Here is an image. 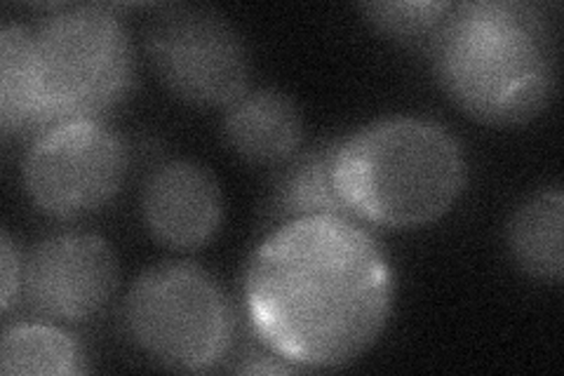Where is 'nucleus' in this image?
Returning <instances> with one entry per match:
<instances>
[{
  "label": "nucleus",
  "instance_id": "1a4fd4ad",
  "mask_svg": "<svg viewBox=\"0 0 564 376\" xmlns=\"http://www.w3.org/2000/svg\"><path fill=\"white\" fill-rule=\"evenodd\" d=\"M141 219L153 240L176 253L209 245L224 222L217 176L186 158L158 165L141 189Z\"/></svg>",
  "mask_w": 564,
  "mask_h": 376
},
{
  "label": "nucleus",
  "instance_id": "ddd939ff",
  "mask_svg": "<svg viewBox=\"0 0 564 376\" xmlns=\"http://www.w3.org/2000/svg\"><path fill=\"white\" fill-rule=\"evenodd\" d=\"M334 151H337V144H325L290 160L275 184L271 201L278 222L288 224L313 217L356 219L339 191L337 174H334Z\"/></svg>",
  "mask_w": 564,
  "mask_h": 376
},
{
  "label": "nucleus",
  "instance_id": "9d476101",
  "mask_svg": "<svg viewBox=\"0 0 564 376\" xmlns=\"http://www.w3.org/2000/svg\"><path fill=\"white\" fill-rule=\"evenodd\" d=\"M221 132L228 149L252 165H282L304 144V116L296 101L275 87L247 89L224 109Z\"/></svg>",
  "mask_w": 564,
  "mask_h": 376
},
{
  "label": "nucleus",
  "instance_id": "2eb2a0df",
  "mask_svg": "<svg viewBox=\"0 0 564 376\" xmlns=\"http://www.w3.org/2000/svg\"><path fill=\"white\" fill-rule=\"evenodd\" d=\"M367 22L395 41H419L440 31L452 3H367L360 6Z\"/></svg>",
  "mask_w": 564,
  "mask_h": 376
},
{
  "label": "nucleus",
  "instance_id": "f257e3e1",
  "mask_svg": "<svg viewBox=\"0 0 564 376\" xmlns=\"http://www.w3.org/2000/svg\"><path fill=\"white\" fill-rule=\"evenodd\" d=\"M393 297L391 261L356 219L282 224L254 249L245 273L257 339L299 372L358 361L379 342Z\"/></svg>",
  "mask_w": 564,
  "mask_h": 376
},
{
  "label": "nucleus",
  "instance_id": "0eeeda50",
  "mask_svg": "<svg viewBox=\"0 0 564 376\" xmlns=\"http://www.w3.org/2000/svg\"><path fill=\"white\" fill-rule=\"evenodd\" d=\"M22 174L31 203L47 217L83 219L120 193L128 149L101 120L62 122L33 139Z\"/></svg>",
  "mask_w": 564,
  "mask_h": 376
},
{
  "label": "nucleus",
  "instance_id": "dca6fc26",
  "mask_svg": "<svg viewBox=\"0 0 564 376\" xmlns=\"http://www.w3.org/2000/svg\"><path fill=\"white\" fill-rule=\"evenodd\" d=\"M22 266H24V261L20 259V255H17L10 233L3 230V238H0V282H3V292H0V309H3V313H8L12 309L14 297L20 294Z\"/></svg>",
  "mask_w": 564,
  "mask_h": 376
},
{
  "label": "nucleus",
  "instance_id": "f03ea898",
  "mask_svg": "<svg viewBox=\"0 0 564 376\" xmlns=\"http://www.w3.org/2000/svg\"><path fill=\"white\" fill-rule=\"evenodd\" d=\"M440 85L466 116L485 125H524L555 93L549 22L527 3L452 6L433 39Z\"/></svg>",
  "mask_w": 564,
  "mask_h": 376
},
{
  "label": "nucleus",
  "instance_id": "39448f33",
  "mask_svg": "<svg viewBox=\"0 0 564 376\" xmlns=\"http://www.w3.org/2000/svg\"><path fill=\"white\" fill-rule=\"evenodd\" d=\"M134 346L176 372L224 363L236 334L234 309L219 282L196 264H158L141 273L122 303Z\"/></svg>",
  "mask_w": 564,
  "mask_h": 376
},
{
  "label": "nucleus",
  "instance_id": "f8f14e48",
  "mask_svg": "<svg viewBox=\"0 0 564 376\" xmlns=\"http://www.w3.org/2000/svg\"><path fill=\"white\" fill-rule=\"evenodd\" d=\"M564 195L562 189H543L513 212L508 222V253L529 278L562 282L564 276Z\"/></svg>",
  "mask_w": 564,
  "mask_h": 376
},
{
  "label": "nucleus",
  "instance_id": "423d86ee",
  "mask_svg": "<svg viewBox=\"0 0 564 376\" xmlns=\"http://www.w3.org/2000/svg\"><path fill=\"white\" fill-rule=\"evenodd\" d=\"M147 52L158 80L191 106L226 109L250 89V47L212 8H163L149 26Z\"/></svg>",
  "mask_w": 564,
  "mask_h": 376
},
{
  "label": "nucleus",
  "instance_id": "7ed1b4c3",
  "mask_svg": "<svg viewBox=\"0 0 564 376\" xmlns=\"http://www.w3.org/2000/svg\"><path fill=\"white\" fill-rule=\"evenodd\" d=\"M334 174L360 224L429 226L456 205L466 158L454 135L426 118H383L337 141Z\"/></svg>",
  "mask_w": 564,
  "mask_h": 376
},
{
  "label": "nucleus",
  "instance_id": "f3484780",
  "mask_svg": "<svg viewBox=\"0 0 564 376\" xmlns=\"http://www.w3.org/2000/svg\"><path fill=\"white\" fill-rule=\"evenodd\" d=\"M236 372H240V374H292L299 369L267 348V355H261V353L250 355V361H245L240 367H236Z\"/></svg>",
  "mask_w": 564,
  "mask_h": 376
},
{
  "label": "nucleus",
  "instance_id": "20e7f679",
  "mask_svg": "<svg viewBox=\"0 0 564 376\" xmlns=\"http://www.w3.org/2000/svg\"><path fill=\"white\" fill-rule=\"evenodd\" d=\"M33 52L47 128L101 120L130 95L134 50L109 8H55L33 26Z\"/></svg>",
  "mask_w": 564,
  "mask_h": 376
},
{
  "label": "nucleus",
  "instance_id": "4468645a",
  "mask_svg": "<svg viewBox=\"0 0 564 376\" xmlns=\"http://www.w3.org/2000/svg\"><path fill=\"white\" fill-rule=\"evenodd\" d=\"M87 369L80 344L50 322H17L0 339L6 376H74Z\"/></svg>",
  "mask_w": 564,
  "mask_h": 376
},
{
  "label": "nucleus",
  "instance_id": "9b49d317",
  "mask_svg": "<svg viewBox=\"0 0 564 376\" xmlns=\"http://www.w3.org/2000/svg\"><path fill=\"white\" fill-rule=\"evenodd\" d=\"M0 130L6 139H35L50 130L35 71L33 29L22 24L0 29Z\"/></svg>",
  "mask_w": 564,
  "mask_h": 376
},
{
  "label": "nucleus",
  "instance_id": "6e6552de",
  "mask_svg": "<svg viewBox=\"0 0 564 376\" xmlns=\"http://www.w3.org/2000/svg\"><path fill=\"white\" fill-rule=\"evenodd\" d=\"M120 268L111 245L93 233L66 230L41 240L24 259L20 294L43 320H93L113 299Z\"/></svg>",
  "mask_w": 564,
  "mask_h": 376
}]
</instances>
